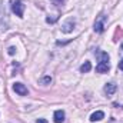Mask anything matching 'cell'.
<instances>
[{"instance_id": "7a4b0ae2", "label": "cell", "mask_w": 123, "mask_h": 123, "mask_svg": "<svg viewBox=\"0 0 123 123\" xmlns=\"http://www.w3.org/2000/svg\"><path fill=\"white\" fill-rule=\"evenodd\" d=\"M106 20H107V17L106 16H99L97 19H96V22H94V31L96 33H103V30H105V23H106Z\"/></svg>"}, {"instance_id": "2e32d148", "label": "cell", "mask_w": 123, "mask_h": 123, "mask_svg": "<svg viewBox=\"0 0 123 123\" xmlns=\"http://www.w3.org/2000/svg\"><path fill=\"white\" fill-rule=\"evenodd\" d=\"M119 69H120V70L123 72V60H120V62H119Z\"/></svg>"}, {"instance_id": "7c38bea8", "label": "cell", "mask_w": 123, "mask_h": 123, "mask_svg": "<svg viewBox=\"0 0 123 123\" xmlns=\"http://www.w3.org/2000/svg\"><path fill=\"white\" fill-rule=\"evenodd\" d=\"M50 82H52V77H50V76H44V77L42 79V83H43V85H49Z\"/></svg>"}, {"instance_id": "52a82bcc", "label": "cell", "mask_w": 123, "mask_h": 123, "mask_svg": "<svg viewBox=\"0 0 123 123\" xmlns=\"http://www.w3.org/2000/svg\"><path fill=\"white\" fill-rule=\"evenodd\" d=\"M105 117V113L102 112V110H97V112H94L92 116H90V122H99V120H102Z\"/></svg>"}, {"instance_id": "5bb4252c", "label": "cell", "mask_w": 123, "mask_h": 123, "mask_svg": "<svg viewBox=\"0 0 123 123\" xmlns=\"http://www.w3.org/2000/svg\"><path fill=\"white\" fill-rule=\"evenodd\" d=\"M14 53H16V47H13V46H12V47H9V55H12V56H13Z\"/></svg>"}, {"instance_id": "3957f363", "label": "cell", "mask_w": 123, "mask_h": 123, "mask_svg": "<svg viewBox=\"0 0 123 123\" xmlns=\"http://www.w3.org/2000/svg\"><path fill=\"white\" fill-rule=\"evenodd\" d=\"M74 26H76L74 19H69L67 22L63 23V26H62V31H63V33H70V31L74 29Z\"/></svg>"}, {"instance_id": "4fadbf2b", "label": "cell", "mask_w": 123, "mask_h": 123, "mask_svg": "<svg viewBox=\"0 0 123 123\" xmlns=\"http://www.w3.org/2000/svg\"><path fill=\"white\" fill-rule=\"evenodd\" d=\"M56 20H57V17H53V19H52V17H47V19H46L47 23H55Z\"/></svg>"}, {"instance_id": "8992f818", "label": "cell", "mask_w": 123, "mask_h": 123, "mask_svg": "<svg viewBox=\"0 0 123 123\" xmlns=\"http://www.w3.org/2000/svg\"><path fill=\"white\" fill-rule=\"evenodd\" d=\"M105 93L107 94V96H112V94H115L116 90H117V86L115 85V83H106V86H105Z\"/></svg>"}, {"instance_id": "ba28073f", "label": "cell", "mask_w": 123, "mask_h": 123, "mask_svg": "<svg viewBox=\"0 0 123 123\" xmlns=\"http://www.w3.org/2000/svg\"><path fill=\"white\" fill-rule=\"evenodd\" d=\"M64 122V112L63 110H56L55 112V123H63Z\"/></svg>"}, {"instance_id": "277c9868", "label": "cell", "mask_w": 123, "mask_h": 123, "mask_svg": "<svg viewBox=\"0 0 123 123\" xmlns=\"http://www.w3.org/2000/svg\"><path fill=\"white\" fill-rule=\"evenodd\" d=\"M13 90L17 93V94H20V96H26L29 90H27V87L23 85V83H14L13 85Z\"/></svg>"}, {"instance_id": "5b68a950", "label": "cell", "mask_w": 123, "mask_h": 123, "mask_svg": "<svg viewBox=\"0 0 123 123\" xmlns=\"http://www.w3.org/2000/svg\"><path fill=\"white\" fill-rule=\"evenodd\" d=\"M110 70V64L105 63V62H99V64L96 66V72L97 73H107Z\"/></svg>"}, {"instance_id": "8fae6325", "label": "cell", "mask_w": 123, "mask_h": 123, "mask_svg": "<svg viewBox=\"0 0 123 123\" xmlns=\"http://www.w3.org/2000/svg\"><path fill=\"white\" fill-rule=\"evenodd\" d=\"M120 36H123V30H122V29H117L116 33H115V39H113V40H115V42H117Z\"/></svg>"}, {"instance_id": "9c48e42d", "label": "cell", "mask_w": 123, "mask_h": 123, "mask_svg": "<svg viewBox=\"0 0 123 123\" xmlns=\"http://www.w3.org/2000/svg\"><path fill=\"white\" fill-rule=\"evenodd\" d=\"M97 57H99V62L109 63V55L106 52H97Z\"/></svg>"}, {"instance_id": "9a60e30c", "label": "cell", "mask_w": 123, "mask_h": 123, "mask_svg": "<svg viewBox=\"0 0 123 123\" xmlns=\"http://www.w3.org/2000/svg\"><path fill=\"white\" fill-rule=\"evenodd\" d=\"M36 123H47V120H46V119H37Z\"/></svg>"}, {"instance_id": "6da1fadb", "label": "cell", "mask_w": 123, "mask_h": 123, "mask_svg": "<svg viewBox=\"0 0 123 123\" xmlns=\"http://www.w3.org/2000/svg\"><path fill=\"white\" fill-rule=\"evenodd\" d=\"M10 7H12V12L19 16V17H23V13H25V4L22 0H10Z\"/></svg>"}, {"instance_id": "e0dca14e", "label": "cell", "mask_w": 123, "mask_h": 123, "mask_svg": "<svg viewBox=\"0 0 123 123\" xmlns=\"http://www.w3.org/2000/svg\"><path fill=\"white\" fill-rule=\"evenodd\" d=\"M60 1H62V0H60Z\"/></svg>"}, {"instance_id": "30bf717a", "label": "cell", "mask_w": 123, "mask_h": 123, "mask_svg": "<svg viewBox=\"0 0 123 123\" xmlns=\"http://www.w3.org/2000/svg\"><path fill=\"white\" fill-rule=\"evenodd\" d=\"M90 69H92V63H90V62H85V63L80 66V72H82V73H87V72H90Z\"/></svg>"}]
</instances>
